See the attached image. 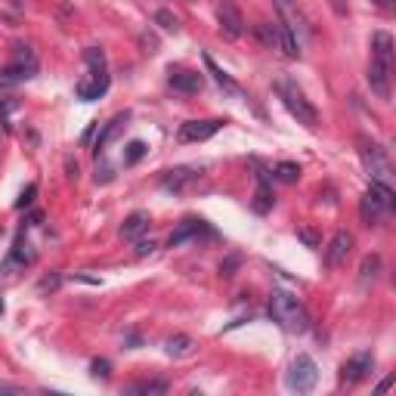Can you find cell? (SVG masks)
Masks as SVG:
<instances>
[{
  "instance_id": "1",
  "label": "cell",
  "mask_w": 396,
  "mask_h": 396,
  "mask_svg": "<svg viewBox=\"0 0 396 396\" xmlns=\"http://www.w3.org/2000/svg\"><path fill=\"white\" fill-rule=\"evenodd\" d=\"M269 316H273V322H279L285 332L291 334H303L309 332V313L307 307H303L300 300L291 294V291H282V288H276L273 294H269Z\"/></svg>"
},
{
  "instance_id": "2",
  "label": "cell",
  "mask_w": 396,
  "mask_h": 396,
  "mask_svg": "<svg viewBox=\"0 0 396 396\" xmlns=\"http://www.w3.org/2000/svg\"><path fill=\"white\" fill-rule=\"evenodd\" d=\"M356 149H359V161H362V168H366V174L372 177V183H381V186L393 189V164H390L387 149L366 134L356 136Z\"/></svg>"
},
{
  "instance_id": "3",
  "label": "cell",
  "mask_w": 396,
  "mask_h": 396,
  "mask_svg": "<svg viewBox=\"0 0 396 396\" xmlns=\"http://www.w3.org/2000/svg\"><path fill=\"white\" fill-rule=\"evenodd\" d=\"M276 93H279V99L285 102V109L297 118V124H303L307 130H316V127H319V111H316V105L309 102L307 96H303V90L297 87L294 81H288V78H279V81H276Z\"/></svg>"
},
{
  "instance_id": "4",
  "label": "cell",
  "mask_w": 396,
  "mask_h": 396,
  "mask_svg": "<svg viewBox=\"0 0 396 396\" xmlns=\"http://www.w3.org/2000/svg\"><path fill=\"white\" fill-rule=\"evenodd\" d=\"M393 210V189L390 186H381V183H372L366 195L359 201V217L366 226H378L387 214Z\"/></svg>"
},
{
  "instance_id": "5",
  "label": "cell",
  "mask_w": 396,
  "mask_h": 396,
  "mask_svg": "<svg viewBox=\"0 0 396 396\" xmlns=\"http://www.w3.org/2000/svg\"><path fill=\"white\" fill-rule=\"evenodd\" d=\"M316 381H319V368H316L313 356L300 353L288 368V387L297 393H309L316 387Z\"/></svg>"
},
{
  "instance_id": "6",
  "label": "cell",
  "mask_w": 396,
  "mask_h": 396,
  "mask_svg": "<svg viewBox=\"0 0 396 396\" xmlns=\"http://www.w3.org/2000/svg\"><path fill=\"white\" fill-rule=\"evenodd\" d=\"M37 75V56L31 47H16V59H12L10 69L0 71V84H19L28 81Z\"/></svg>"
},
{
  "instance_id": "7",
  "label": "cell",
  "mask_w": 396,
  "mask_h": 396,
  "mask_svg": "<svg viewBox=\"0 0 396 396\" xmlns=\"http://www.w3.org/2000/svg\"><path fill=\"white\" fill-rule=\"evenodd\" d=\"M217 19H220L223 37L239 41V37L245 35V16H242V10L235 6V0H220V3H217Z\"/></svg>"
},
{
  "instance_id": "8",
  "label": "cell",
  "mask_w": 396,
  "mask_h": 396,
  "mask_svg": "<svg viewBox=\"0 0 396 396\" xmlns=\"http://www.w3.org/2000/svg\"><path fill=\"white\" fill-rule=\"evenodd\" d=\"M223 124H226V121H220V118L186 121V124H180V130H177V140H180V143H204V140H210L214 134H220Z\"/></svg>"
},
{
  "instance_id": "9",
  "label": "cell",
  "mask_w": 396,
  "mask_h": 396,
  "mask_svg": "<svg viewBox=\"0 0 396 396\" xmlns=\"http://www.w3.org/2000/svg\"><path fill=\"white\" fill-rule=\"evenodd\" d=\"M372 368H375V356L368 353V350L350 356L344 366H341V384H359L362 378H368V372H372Z\"/></svg>"
},
{
  "instance_id": "10",
  "label": "cell",
  "mask_w": 396,
  "mask_h": 396,
  "mask_svg": "<svg viewBox=\"0 0 396 396\" xmlns=\"http://www.w3.org/2000/svg\"><path fill=\"white\" fill-rule=\"evenodd\" d=\"M390 71H393V62H384V59H375L372 56V65H368V87L378 99H390Z\"/></svg>"
},
{
  "instance_id": "11",
  "label": "cell",
  "mask_w": 396,
  "mask_h": 396,
  "mask_svg": "<svg viewBox=\"0 0 396 396\" xmlns=\"http://www.w3.org/2000/svg\"><path fill=\"white\" fill-rule=\"evenodd\" d=\"M109 84H111L109 71H105V69H90V78H87V81H81V84L75 87V90H78V99H84V102H93V99L105 96Z\"/></svg>"
},
{
  "instance_id": "12",
  "label": "cell",
  "mask_w": 396,
  "mask_h": 396,
  "mask_svg": "<svg viewBox=\"0 0 396 396\" xmlns=\"http://www.w3.org/2000/svg\"><path fill=\"white\" fill-rule=\"evenodd\" d=\"M168 84L180 93H198L204 84V78L198 71H189V69H170L168 71Z\"/></svg>"
},
{
  "instance_id": "13",
  "label": "cell",
  "mask_w": 396,
  "mask_h": 396,
  "mask_svg": "<svg viewBox=\"0 0 396 396\" xmlns=\"http://www.w3.org/2000/svg\"><path fill=\"white\" fill-rule=\"evenodd\" d=\"M350 251H353V235L338 233L332 242H328V248H325V263H328V267H341V263L350 257Z\"/></svg>"
},
{
  "instance_id": "14",
  "label": "cell",
  "mask_w": 396,
  "mask_h": 396,
  "mask_svg": "<svg viewBox=\"0 0 396 396\" xmlns=\"http://www.w3.org/2000/svg\"><path fill=\"white\" fill-rule=\"evenodd\" d=\"M127 121H130V115H127V111H118V115L111 118L109 124H105V127H102V134H99V136H96V143H93V152H96V158L102 155V152H105V146H109V143L115 140V136L121 134L124 127H127Z\"/></svg>"
},
{
  "instance_id": "15",
  "label": "cell",
  "mask_w": 396,
  "mask_h": 396,
  "mask_svg": "<svg viewBox=\"0 0 396 396\" xmlns=\"http://www.w3.org/2000/svg\"><path fill=\"white\" fill-rule=\"evenodd\" d=\"M195 180H198L195 168H174V170H168V174L161 177V186L168 189V192H183V189L192 186Z\"/></svg>"
},
{
  "instance_id": "16",
  "label": "cell",
  "mask_w": 396,
  "mask_h": 396,
  "mask_svg": "<svg viewBox=\"0 0 396 396\" xmlns=\"http://www.w3.org/2000/svg\"><path fill=\"white\" fill-rule=\"evenodd\" d=\"M204 229H208V226H204V220H195V217H189V220L180 223V229H177V233H170L168 245H170V248H180L186 239H195V235L204 233Z\"/></svg>"
},
{
  "instance_id": "17",
  "label": "cell",
  "mask_w": 396,
  "mask_h": 396,
  "mask_svg": "<svg viewBox=\"0 0 396 396\" xmlns=\"http://www.w3.org/2000/svg\"><path fill=\"white\" fill-rule=\"evenodd\" d=\"M149 223L152 220H149L146 210H134V214L121 223V235H124V239H140V235L149 229Z\"/></svg>"
},
{
  "instance_id": "18",
  "label": "cell",
  "mask_w": 396,
  "mask_h": 396,
  "mask_svg": "<svg viewBox=\"0 0 396 396\" xmlns=\"http://www.w3.org/2000/svg\"><path fill=\"white\" fill-rule=\"evenodd\" d=\"M257 180H260V186H257V195H254V210H257V214H267V210L273 208V189H269L267 170H260Z\"/></svg>"
},
{
  "instance_id": "19",
  "label": "cell",
  "mask_w": 396,
  "mask_h": 396,
  "mask_svg": "<svg viewBox=\"0 0 396 396\" xmlns=\"http://www.w3.org/2000/svg\"><path fill=\"white\" fill-rule=\"evenodd\" d=\"M204 65H208V71H210V75H214V81L220 84V87L226 90V93H233V96H242L239 84H235L233 78H229V75H226V71H223V69H217V62H214V59L208 56V53H204Z\"/></svg>"
},
{
  "instance_id": "20",
  "label": "cell",
  "mask_w": 396,
  "mask_h": 396,
  "mask_svg": "<svg viewBox=\"0 0 396 396\" xmlns=\"http://www.w3.org/2000/svg\"><path fill=\"white\" fill-rule=\"evenodd\" d=\"M12 263H35V251L25 242V233H19L16 245H12Z\"/></svg>"
},
{
  "instance_id": "21",
  "label": "cell",
  "mask_w": 396,
  "mask_h": 396,
  "mask_svg": "<svg viewBox=\"0 0 396 396\" xmlns=\"http://www.w3.org/2000/svg\"><path fill=\"white\" fill-rule=\"evenodd\" d=\"M146 152H149V146L143 140H134V143H127V146H124V164H136V161H143V158H146Z\"/></svg>"
},
{
  "instance_id": "22",
  "label": "cell",
  "mask_w": 396,
  "mask_h": 396,
  "mask_svg": "<svg viewBox=\"0 0 396 396\" xmlns=\"http://www.w3.org/2000/svg\"><path fill=\"white\" fill-rule=\"evenodd\" d=\"M192 338H186V334H177V338H170L168 341V353L170 356H189L192 353Z\"/></svg>"
},
{
  "instance_id": "23",
  "label": "cell",
  "mask_w": 396,
  "mask_h": 396,
  "mask_svg": "<svg viewBox=\"0 0 396 396\" xmlns=\"http://www.w3.org/2000/svg\"><path fill=\"white\" fill-rule=\"evenodd\" d=\"M276 177H279L282 183H297L300 180V168H297L294 161H282V164H276Z\"/></svg>"
},
{
  "instance_id": "24",
  "label": "cell",
  "mask_w": 396,
  "mask_h": 396,
  "mask_svg": "<svg viewBox=\"0 0 396 396\" xmlns=\"http://www.w3.org/2000/svg\"><path fill=\"white\" fill-rule=\"evenodd\" d=\"M381 273V257L378 254H368L366 260H362V267H359V276H362V282H368V279H375V276Z\"/></svg>"
},
{
  "instance_id": "25",
  "label": "cell",
  "mask_w": 396,
  "mask_h": 396,
  "mask_svg": "<svg viewBox=\"0 0 396 396\" xmlns=\"http://www.w3.org/2000/svg\"><path fill=\"white\" fill-rule=\"evenodd\" d=\"M168 384L164 381H136V384L127 387V393H164Z\"/></svg>"
},
{
  "instance_id": "26",
  "label": "cell",
  "mask_w": 396,
  "mask_h": 396,
  "mask_svg": "<svg viewBox=\"0 0 396 396\" xmlns=\"http://www.w3.org/2000/svg\"><path fill=\"white\" fill-rule=\"evenodd\" d=\"M84 62H87L90 69H105V53L99 47H87L84 50Z\"/></svg>"
},
{
  "instance_id": "27",
  "label": "cell",
  "mask_w": 396,
  "mask_h": 396,
  "mask_svg": "<svg viewBox=\"0 0 396 396\" xmlns=\"http://www.w3.org/2000/svg\"><path fill=\"white\" fill-rule=\"evenodd\" d=\"M297 239H300L307 248H319V245H322L319 233H316V229H309V226H300V229H297Z\"/></svg>"
},
{
  "instance_id": "28",
  "label": "cell",
  "mask_w": 396,
  "mask_h": 396,
  "mask_svg": "<svg viewBox=\"0 0 396 396\" xmlns=\"http://www.w3.org/2000/svg\"><path fill=\"white\" fill-rule=\"evenodd\" d=\"M155 22L161 25V28H168V31H177V19L170 16L168 10H158V12H155Z\"/></svg>"
},
{
  "instance_id": "29",
  "label": "cell",
  "mask_w": 396,
  "mask_h": 396,
  "mask_svg": "<svg viewBox=\"0 0 396 396\" xmlns=\"http://www.w3.org/2000/svg\"><path fill=\"white\" fill-rule=\"evenodd\" d=\"M35 195H37V186H35V183H31V186H28V189H25V192H22V195H19V201H16V208H19V210H25V208H31V201H35Z\"/></svg>"
},
{
  "instance_id": "30",
  "label": "cell",
  "mask_w": 396,
  "mask_h": 396,
  "mask_svg": "<svg viewBox=\"0 0 396 396\" xmlns=\"http://www.w3.org/2000/svg\"><path fill=\"white\" fill-rule=\"evenodd\" d=\"M155 251V242H146V239H136V257H146V254H152Z\"/></svg>"
},
{
  "instance_id": "31",
  "label": "cell",
  "mask_w": 396,
  "mask_h": 396,
  "mask_svg": "<svg viewBox=\"0 0 396 396\" xmlns=\"http://www.w3.org/2000/svg\"><path fill=\"white\" fill-rule=\"evenodd\" d=\"M90 368H93V375H96V378H109V362H105V359H96Z\"/></svg>"
},
{
  "instance_id": "32",
  "label": "cell",
  "mask_w": 396,
  "mask_h": 396,
  "mask_svg": "<svg viewBox=\"0 0 396 396\" xmlns=\"http://www.w3.org/2000/svg\"><path fill=\"white\" fill-rule=\"evenodd\" d=\"M16 96H0V115H6V111H12L16 109Z\"/></svg>"
},
{
  "instance_id": "33",
  "label": "cell",
  "mask_w": 396,
  "mask_h": 396,
  "mask_svg": "<svg viewBox=\"0 0 396 396\" xmlns=\"http://www.w3.org/2000/svg\"><path fill=\"white\" fill-rule=\"evenodd\" d=\"M56 285H59V276H50V279H44V282H41L44 291H47V288H56Z\"/></svg>"
},
{
  "instance_id": "34",
  "label": "cell",
  "mask_w": 396,
  "mask_h": 396,
  "mask_svg": "<svg viewBox=\"0 0 396 396\" xmlns=\"http://www.w3.org/2000/svg\"><path fill=\"white\" fill-rule=\"evenodd\" d=\"M3 3H6V6H12V10H22L25 0H3Z\"/></svg>"
},
{
  "instance_id": "35",
  "label": "cell",
  "mask_w": 396,
  "mask_h": 396,
  "mask_svg": "<svg viewBox=\"0 0 396 396\" xmlns=\"http://www.w3.org/2000/svg\"><path fill=\"white\" fill-rule=\"evenodd\" d=\"M375 3H378L381 10H393V0H375Z\"/></svg>"
},
{
  "instance_id": "36",
  "label": "cell",
  "mask_w": 396,
  "mask_h": 396,
  "mask_svg": "<svg viewBox=\"0 0 396 396\" xmlns=\"http://www.w3.org/2000/svg\"><path fill=\"white\" fill-rule=\"evenodd\" d=\"M0 316H3V300H0Z\"/></svg>"
}]
</instances>
